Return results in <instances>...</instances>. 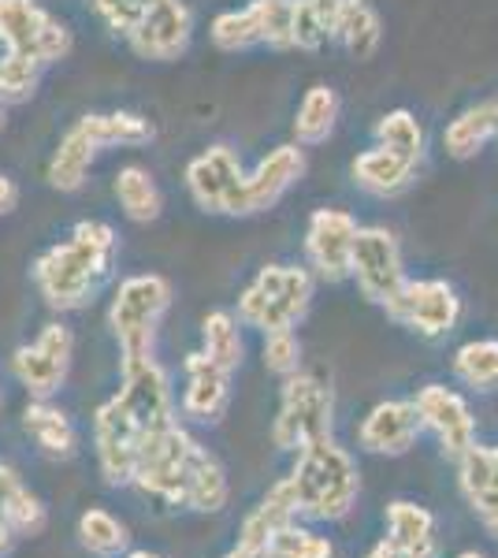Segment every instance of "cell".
Here are the masks:
<instances>
[{
	"label": "cell",
	"mask_w": 498,
	"mask_h": 558,
	"mask_svg": "<svg viewBox=\"0 0 498 558\" xmlns=\"http://www.w3.org/2000/svg\"><path fill=\"white\" fill-rule=\"evenodd\" d=\"M120 257V235L105 220H78L71 235L41 250L31 276L52 313H78L97 302Z\"/></svg>",
	"instance_id": "cell-1"
},
{
	"label": "cell",
	"mask_w": 498,
	"mask_h": 558,
	"mask_svg": "<svg viewBox=\"0 0 498 558\" xmlns=\"http://www.w3.org/2000/svg\"><path fill=\"white\" fill-rule=\"evenodd\" d=\"M283 481L294 495L297 518L313 521V525H335V521L350 518V510L361 499L357 458L335 436H324L294 451L291 473Z\"/></svg>",
	"instance_id": "cell-2"
},
{
	"label": "cell",
	"mask_w": 498,
	"mask_h": 558,
	"mask_svg": "<svg viewBox=\"0 0 498 558\" xmlns=\"http://www.w3.org/2000/svg\"><path fill=\"white\" fill-rule=\"evenodd\" d=\"M153 142V123L138 112H89L83 120H75L63 131L60 146L52 149L45 179H49L52 191L75 194L86 186L89 168L101 157L105 149L116 146H149Z\"/></svg>",
	"instance_id": "cell-3"
},
{
	"label": "cell",
	"mask_w": 498,
	"mask_h": 558,
	"mask_svg": "<svg viewBox=\"0 0 498 558\" xmlns=\"http://www.w3.org/2000/svg\"><path fill=\"white\" fill-rule=\"evenodd\" d=\"M316 294V276L302 265H265L257 276L242 287L234 317L242 328H253L260 336L287 331L305 320Z\"/></svg>",
	"instance_id": "cell-4"
},
{
	"label": "cell",
	"mask_w": 498,
	"mask_h": 558,
	"mask_svg": "<svg viewBox=\"0 0 498 558\" xmlns=\"http://www.w3.org/2000/svg\"><path fill=\"white\" fill-rule=\"evenodd\" d=\"M205 451L208 447H202V439H197L183 421L153 428L142 436V451H138V465H134L131 488H138L142 495H149V499H160L179 510L186 502L190 476H194Z\"/></svg>",
	"instance_id": "cell-5"
},
{
	"label": "cell",
	"mask_w": 498,
	"mask_h": 558,
	"mask_svg": "<svg viewBox=\"0 0 498 558\" xmlns=\"http://www.w3.org/2000/svg\"><path fill=\"white\" fill-rule=\"evenodd\" d=\"M171 310V283L160 272L126 276L108 305V328L120 347V357L157 354V331Z\"/></svg>",
	"instance_id": "cell-6"
},
{
	"label": "cell",
	"mask_w": 498,
	"mask_h": 558,
	"mask_svg": "<svg viewBox=\"0 0 498 558\" xmlns=\"http://www.w3.org/2000/svg\"><path fill=\"white\" fill-rule=\"evenodd\" d=\"M324 436H335V391L324 376L302 368V373L287 376L283 387H279L271 444L283 454H294Z\"/></svg>",
	"instance_id": "cell-7"
},
{
	"label": "cell",
	"mask_w": 498,
	"mask_h": 558,
	"mask_svg": "<svg viewBox=\"0 0 498 558\" xmlns=\"http://www.w3.org/2000/svg\"><path fill=\"white\" fill-rule=\"evenodd\" d=\"M71 31L41 0H0V49L52 68L71 57Z\"/></svg>",
	"instance_id": "cell-8"
},
{
	"label": "cell",
	"mask_w": 498,
	"mask_h": 558,
	"mask_svg": "<svg viewBox=\"0 0 498 558\" xmlns=\"http://www.w3.org/2000/svg\"><path fill=\"white\" fill-rule=\"evenodd\" d=\"M350 279L357 283L361 299H368L379 310H387L394 302V294L402 291V283L410 276H405L402 242H398L391 228H384V223H361L350 254Z\"/></svg>",
	"instance_id": "cell-9"
},
{
	"label": "cell",
	"mask_w": 498,
	"mask_h": 558,
	"mask_svg": "<svg viewBox=\"0 0 498 558\" xmlns=\"http://www.w3.org/2000/svg\"><path fill=\"white\" fill-rule=\"evenodd\" d=\"M71 362H75V331L63 320H49L34 343L12 350V376L26 387L31 399H57L68 384Z\"/></svg>",
	"instance_id": "cell-10"
},
{
	"label": "cell",
	"mask_w": 498,
	"mask_h": 558,
	"mask_svg": "<svg viewBox=\"0 0 498 558\" xmlns=\"http://www.w3.org/2000/svg\"><path fill=\"white\" fill-rule=\"evenodd\" d=\"M461 294L447 279H405L402 291L394 294V302L387 305V317L402 324L405 331L421 339H442L458 328L461 320Z\"/></svg>",
	"instance_id": "cell-11"
},
{
	"label": "cell",
	"mask_w": 498,
	"mask_h": 558,
	"mask_svg": "<svg viewBox=\"0 0 498 558\" xmlns=\"http://www.w3.org/2000/svg\"><path fill=\"white\" fill-rule=\"evenodd\" d=\"M208 38L220 52H250L257 45L268 49H294L291 41V4L250 0L242 8H228L208 26Z\"/></svg>",
	"instance_id": "cell-12"
},
{
	"label": "cell",
	"mask_w": 498,
	"mask_h": 558,
	"mask_svg": "<svg viewBox=\"0 0 498 558\" xmlns=\"http://www.w3.org/2000/svg\"><path fill=\"white\" fill-rule=\"evenodd\" d=\"M116 399L138 421L142 432L179 421V399L175 387H171V373L157 362V354L120 357V391H116Z\"/></svg>",
	"instance_id": "cell-13"
},
{
	"label": "cell",
	"mask_w": 498,
	"mask_h": 558,
	"mask_svg": "<svg viewBox=\"0 0 498 558\" xmlns=\"http://www.w3.org/2000/svg\"><path fill=\"white\" fill-rule=\"evenodd\" d=\"M142 425L123 410V402L105 399L94 410V454H97V473L108 488H131L134 484V465H138L142 451Z\"/></svg>",
	"instance_id": "cell-14"
},
{
	"label": "cell",
	"mask_w": 498,
	"mask_h": 558,
	"mask_svg": "<svg viewBox=\"0 0 498 558\" xmlns=\"http://www.w3.org/2000/svg\"><path fill=\"white\" fill-rule=\"evenodd\" d=\"M413 407H416V417H421V428L428 432V436H436L439 451L447 454L450 462H458V458L476 444V413L458 387L424 384L421 391L413 395Z\"/></svg>",
	"instance_id": "cell-15"
},
{
	"label": "cell",
	"mask_w": 498,
	"mask_h": 558,
	"mask_svg": "<svg viewBox=\"0 0 498 558\" xmlns=\"http://www.w3.org/2000/svg\"><path fill=\"white\" fill-rule=\"evenodd\" d=\"M242 157L231 146H208L186 165V191L190 202L202 213L212 216H239V194H242Z\"/></svg>",
	"instance_id": "cell-16"
},
{
	"label": "cell",
	"mask_w": 498,
	"mask_h": 558,
	"mask_svg": "<svg viewBox=\"0 0 498 558\" xmlns=\"http://www.w3.org/2000/svg\"><path fill=\"white\" fill-rule=\"evenodd\" d=\"M357 228V216L347 209H316L309 216V223H305V260H309V272L316 279L347 283Z\"/></svg>",
	"instance_id": "cell-17"
},
{
	"label": "cell",
	"mask_w": 498,
	"mask_h": 558,
	"mask_svg": "<svg viewBox=\"0 0 498 558\" xmlns=\"http://www.w3.org/2000/svg\"><path fill=\"white\" fill-rule=\"evenodd\" d=\"M305 149L297 142H287V146H276L271 153L257 160V168L246 172L242 179V194H239V216H260L268 209H276L287 194L294 191L305 179Z\"/></svg>",
	"instance_id": "cell-18"
},
{
	"label": "cell",
	"mask_w": 498,
	"mask_h": 558,
	"mask_svg": "<svg viewBox=\"0 0 498 558\" xmlns=\"http://www.w3.org/2000/svg\"><path fill=\"white\" fill-rule=\"evenodd\" d=\"M190 41H194V12L186 0H157L126 38V49L149 64H171L186 57Z\"/></svg>",
	"instance_id": "cell-19"
},
{
	"label": "cell",
	"mask_w": 498,
	"mask_h": 558,
	"mask_svg": "<svg viewBox=\"0 0 498 558\" xmlns=\"http://www.w3.org/2000/svg\"><path fill=\"white\" fill-rule=\"evenodd\" d=\"M421 417H416L413 399H384L361 417L357 447L376 458H402L410 454L421 439Z\"/></svg>",
	"instance_id": "cell-20"
},
{
	"label": "cell",
	"mask_w": 498,
	"mask_h": 558,
	"mask_svg": "<svg viewBox=\"0 0 498 558\" xmlns=\"http://www.w3.org/2000/svg\"><path fill=\"white\" fill-rule=\"evenodd\" d=\"M231 376L234 373L220 368L216 362H208L202 350L186 354L183 399H179L183 417L194 421V425H220L223 413H228V407H231Z\"/></svg>",
	"instance_id": "cell-21"
},
{
	"label": "cell",
	"mask_w": 498,
	"mask_h": 558,
	"mask_svg": "<svg viewBox=\"0 0 498 558\" xmlns=\"http://www.w3.org/2000/svg\"><path fill=\"white\" fill-rule=\"evenodd\" d=\"M458 492L487 536L498 539V447L476 444L458 458Z\"/></svg>",
	"instance_id": "cell-22"
},
{
	"label": "cell",
	"mask_w": 498,
	"mask_h": 558,
	"mask_svg": "<svg viewBox=\"0 0 498 558\" xmlns=\"http://www.w3.org/2000/svg\"><path fill=\"white\" fill-rule=\"evenodd\" d=\"M353 186L373 197H398L416 183V160L402 157V153L373 146L365 153H357L350 165Z\"/></svg>",
	"instance_id": "cell-23"
},
{
	"label": "cell",
	"mask_w": 498,
	"mask_h": 558,
	"mask_svg": "<svg viewBox=\"0 0 498 558\" xmlns=\"http://www.w3.org/2000/svg\"><path fill=\"white\" fill-rule=\"evenodd\" d=\"M297 518V507H294V495L287 488V481L279 476L271 488L260 495L257 507H250V514L242 518L239 525V539H234V547H242V551H250L253 558H265L268 551V539L279 533V529L287 525V521Z\"/></svg>",
	"instance_id": "cell-24"
},
{
	"label": "cell",
	"mask_w": 498,
	"mask_h": 558,
	"mask_svg": "<svg viewBox=\"0 0 498 558\" xmlns=\"http://www.w3.org/2000/svg\"><path fill=\"white\" fill-rule=\"evenodd\" d=\"M23 432L52 462H71L78 454V428L52 399H31L23 410Z\"/></svg>",
	"instance_id": "cell-25"
},
{
	"label": "cell",
	"mask_w": 498,
	"mask_h": 558,
	"mask_svg": "<svg viewBox=\"0 0 498 558\" xmlns=\"http://www.w3.org/2000/svg\"><path fill=\"white\" fill-rule=\"evenodd\" d=\"M491 142H498V97H484V101L461 108L442 128V153L454 160H473Z\"/></svg>",
	"instance_id": "cell-26"
},
{
	"label": "cell",
	"mask_w": 498,
	"mask_h": 558,
	"mask_svg": "<svg viewBox=\"0 0 498 558\" xmlns=\"http://www.w3.org/2000/svg\"><path fill=\"white\" fill-rule=\"evenodd\" d=\"M384 536L394 539V544L410 547V551H421L428 558H439V521L424 502L416 499H394L387 502L384 514Z\"/></svg>",
	"instance_id": "cell-27"
},
{
	"label": "cell",
	"mask_w": 498,
	"mask_h": 558,
	"mask_svg": "<svg viewBox=\"0 0 498 558\" xmlns=\"http://www.w3.org/2000/svg\"><path fill=\"white\" fill-rule=\"evenodd\" d=\"M339 116H342V101L335 94V86L328 83H316L305 89V97L297 101V112H294V142L297 146H324L331 138L335 128H339Z\"/></svg>",
	"instance_id": "cell-28"
},
{
	"label": "cell",
	"mask_w": 498,
	"mask_h": 558,
	"mask_svg": "<svg viewBox=\"0 0 498 558\" xmlns=\"http://www.w3.org/2000/svg\"><path fill=\"white\" fill-rule=\"evenodd\" d=\"M0 518H4V525L15 533V539L41 536L45 525H49V510H45L41 495L31 492V484H26L12 465H8L4 481H0Z\"/></svg>",
	"instance_id": "cell-29"
},
{
	"label": "cell",
	"mask_w": 498,
	"mask_h": 558,
	"mask_svg": "<svg viewBox=\"0 0 498 558\" xmlns=\"http://www.w3.org/2000/svg\"><path fill=\"white\" fill-rule=\"evenodd\" d=\"M112 194L131 223H157L165 213V194L149 168L142 165H123L112 179Z\"/></svg>",
	"instance_id": "cell-30"
},
{
	"label": "cell",
	"mask_w": 498,
	"mask_h": 558,
	"mask_svg": "<svg viewBox=\"0 0 498 558\" xmlns=\"http://www.w3.org/2000/svg\"><path fill=\"white\" fill-rule=\"evenodd\" d=\"M335 41L350 52L353 60H373L384 45V20L368 0H342L339 26H335Z\"/></svg>",
	"instance_id": "cell-31"
},
{
	"label": "cell",
	"mask_w": 498,
	"mask_h": 558,
	"mask_svg": "<svg viewBox=\"0 0 498 558\" xmlns=\"http://www.w3.org/2000/svg\"><path fill=\"white\" fill-rule=\"evenodd\" d=\"M202 354L228 373H239L246 357V328L231 310H212L202 320Z\"/></svg>",
	"instance_id": "cell-32"
},
{
	"label": "cell",
	"mask_w": 498,
	"mask_h": 558,
	"mask_svg": "<svg viewBox=\"0 0 498 558\" xmlns=\"http://www.w3.org/2000/svg\"><path fill=\"white\" fill-rule=\"evenodd\" d=\"M342 0H291V41L294 49L316 52L335 41Z\"/></svg>",
	"instance_id": "cell-33"
},
{
	"label": "cell",
	"mask_w": 498,
	"mask_h": 558,
	"mask_svg": "<svg viewBox=\"0 0 498 558\" xmlns=\"http://www.w3.org/2000/svg\"><path fill=\"white\" fill-rule=\"evenodd\" d=\"M75 536L83 544V551L94 558H120L131 551V529H126L123 518H116L112 510L105 507H89L78 514Z\"/></svg>",
	"instance_id": "cell-34"
},
{
	"label": "cell",
	"mask_w": 498,
	"mask_h": 558,
	"mask_svg": "<svg viewBox=\"0 0 498 558\" xmlns=\"http://www.w3.org/2000/svg\"><path fill=\"white\" fill-rule=\"evenodd\" d=\"M228 502H231L228 470H223V462L212 451H205L202 462H197L194 476H190L183 510H190V514H220Z\"/></svg>",
	"instance_id": "cell-35"
},
{
	"label": "cell",
	"mask_w": 498,
	"mask_h": 558,
	"mask_svg": "<svg viewBox=\"0 0 498 558\" xmlns=\"http://www.w3.org/2000/svg\"><path fill=\"white\" fill-rule=\"evenodd\" d=\"M450 373L469 391H498V339H469L454 350Z\"/></svg>",
	"instance_id": "cell-36"
},
{
	"label": "cell",
	"mask_w": 498,
	"mask_h": 558,
	"mask_svg": "<svg viewBox=\"0 0 498 558\" xmlns=\"http://www.w3.org/2000/svg\"><path fill=\"white\" fill-rule=\"evenodd\" d=\"M373 138H376V146H387V149L402 153V157L416 160V165H421L424 149H428V134H424V123L416 120L410 108H391V112L379 116L376 128H373Z\"/></svg>",
	"instance_id": "cell-37"
},
{
	"label": "cell",
	"mask_w": 498,
	"mask_h": 558,
	"mask_svg": "<svg viewBox=\"0 0 498 558\" xmlns=\"http://www.w3.org/2000/svg\"><path fill=\"white\" fill-rule=\"evenodd\" d=\"M265 558H335V544L313 521L294 518L268 539Z\"/></svg>",
	"instance_id": "cell-38"
},
{
	"label": "cell",
	"mask_w": 498,
	"mask_h": 558,
	"mask_svg": "<svg viewBox=\"0 0 498 558\" xmlns=\"http://www.w3.org/2000/svg\"><path fill=\"white\" fill-rule=\"evenodd\" d=\"M41 75H45V68L38 60L0 52V105L15 108V105L34 101V94H38V86H41Z\"/></svg>",
	"instance_id": "cell-39"
},
{
	"label": "cell",
	"mask_w": 498,
	"mask_h": 558,
	"mask_svg": "<svg viewBox=\"0 0 498 558\" xmlns=\"http://www.w3.org/2000/svg\"><path fill=\"white\" fill-rule=\"evenodd\" d=\"M260 362L271 376L287 380V376L302 373V339H297L294 328L287 331H268L265 343H260Z\"/></svg>",
	"instance_id": "cell-40"
},
{
	"label": "cell",
	"mask_w": 498,
	"mask_h": 558,
	"mask_svg": "<svg viewBox=\"0 0 498 558\" xmlns=\"http://www.w3.org/2000/svg\"><path fill=\"white\" fill-rule=\"evenodd\" d=\"M153 4H157V0H89L97 20H101L112 34H120L123 41L134 34V26L146 20V12Z\"/></svg>",
	"instance_id": "cell-41"
},
{
	"label": "cell",
	"mask_w": 498,
	"mask_h": 558,
	"mask_svg": "<svg viewBox=\"0 0 498 558\" xmlns=\"http://www.w3.org/2000/svg\"><path fill=\"white\" fill-rule=\"evenodd\" d=\"M365 558H428V555H421V551H410V547H402V544H394V539H376L373 547H368V555Z\"/></svg>",
	"instance_id": "cell-42"
},
{
	"label": "cell",
	"mask_w": 498,
	"mask_h": 558,
	"mask_svg": "<svg viewBox=\"0 0 498 558\" xmlns=\"http://www.w3.org/2000/svg\"><path fill=\"white\" fill-rule=\"evenodd\" d=\"M15 209H20V186L12 175L0 172V216H12Z\"/></svg>",
	"instance_id": "cell-43"
},
{
	"label": "cell",
	"mask_w": 498,
	"mask_h": 558,
	"mask_svg": "<svg viewBox=\"0 0 498 558\" xmlns=\"http://www.w3.org/2000/svg\"><path fill=\"white\" fill-rule=\"evenodd\" d=\"M123 558H165V555H157V551H146V547H138V551H134V547H131V551H126Z\"/></svg>",
	"instance_id": "cell-44"
},
{
	"label": "cell",
	"mask_w": 498,
	"mask_h": 558,
	"mask_svg": "<svg viewBox=\"0 0 498 558\" xmlns=\"http://www.w3.org/2000/svg\"><path fill=\"white\" fill-rule=\"evenodd\" d=\"M220 558H253L250 551H242V547H231V551H223Z\"/></svg>",
	"instance_id": "cell-45"
},
{
	"label": "cell",
	"mask_w": 498,
	"mask_h": 558,
	"mask_svg": "<svg viewBox=\"0 0 498 558\" xmlns=\"http://www.w3.org/2000/svg\"><path fill=\"white\" fill-rule=\"evenodd\" d=\"M458 558H491V555H484V551H476V547H473V551H461Z\"/></svg>",
	"instance_id": "cell-46"
},
{
	"label": "cell",
	"mask_w": 498,
	"mask_h": 558,
	"mask_svg": "<svg viewBox=\"0 0 498 558\" xmlns=\"http://www.w3.org/2000/svg\"><path fill=\"white\" fill-rule=\"evenodd\" d=\"M0 128H4V105H0Z\"/></svg>",
	"instance_id": "cell-47"
},
{
	"label": "cell",
	"mask_w": 498,
	"mask_h": 558,
	"mask_svg": "<svg viewBox=\"0 0 498 558\" xmlns=\"http://www.w3.org/2000/svg\"><path fill=\"white\" fill-rule=\"evenodd\" d=\"M271 4H291V0H271Z\"/></svg>",
	"instance_id": "cell-48"
}]
</instances>
